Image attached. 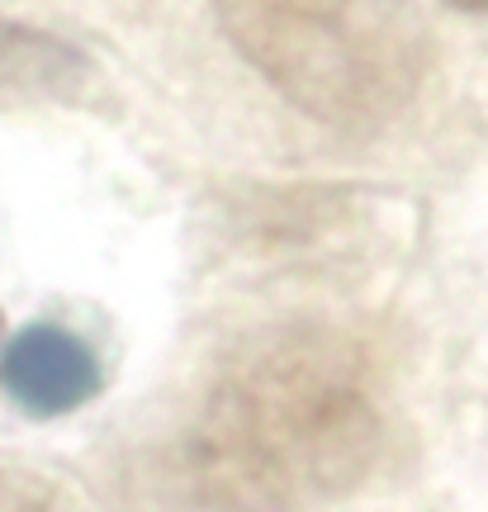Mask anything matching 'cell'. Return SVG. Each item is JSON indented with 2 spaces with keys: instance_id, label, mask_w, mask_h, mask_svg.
<instances>
[{
  "instance_id": "6da1fadb",
  "label": "cell",
  "mask_w": 488,
  "mask_h": 512,
  "mask_svg": "<svg viewBox=\"0 0 488 512\" xmlns=\"http://www.w3.org/2000/svg\"><path fill=\"white\" fill-rule=\"evenodd\" d=\"M384 446L375 361L332 323L242 337L176 441V479L209 512H318L356 494Z\"/></svg>"
},
{
  "instance_id": "7a4b0ae2",
  "label": "cell",
  "mask_w": 488,
  "mask_h": 512,
  "mask_svg": "<svg viewBox=\"0 0 488 512\" xmlns=\"http://www.w3.org/2000/svg\"><path fill=\"white\" fill-rule=\"evenodd\" d=\"M223 34L294 110L380 128L413 105L432 34L408 0H209Z\"/></svg>"
},
{
  "instance_id": "3957f363",
  "label": "cell",
  "mask_w": 488,
  "mask_h": 512,
  "mask_svg": "<svg viewBox=\"0 0 488 512\" xmlns=\"http://www.w3.org/2000/svg\"><path fill=\"white\" fill-rule=\"evenodd\" d=\"M0 384L24 413L62 418L105 389V366L91 342L76 337L72 328L29 323L10 342H0Z\"/></svg>"
},
{
  "instance_id": "277c9868",
  "label": "cell",
  "mask_w": 488,
  "mask_h": 512,
  "mask_svg": "<svg viewBox=\"0 0 488 512\" xmlns=\"http://www.w3.org/2000/svg\"><path fill=\"white\" fill-rule=\"evenodd\" d=\"M86 57L72 43L0 19V100H81Z\"/></svg>"
},
{
  "instance_id": "5b68a950",
  "label": "cell",
  "mask_w": 488,
  "mask_h": 512,
  "mask_svg": "<svg viewBox=\"0 0 488 512\" xmlns=\"http://www.w3.org/2000/svg\"><path fill=\"white\" fill-rule=\"evenodd\" d=\"M0 512H72V498L57 494L48 479L0 465Z\"/></svg>"
},
{
  "instance_id": "8992f818",
  "label": "cell",
  "mask_w": 488,
  "mask_h": 512,
  "mask_svg": "<svg viewBox=\"0 0 488 512\" xmlns=\"http://www.w3.org/2000/svg\"><path fill=\"white\" fill-rule=\"evenodd\" d=\"M455 10H470V15H488V0H446Z\"/></svg>"
}]
</instances>
